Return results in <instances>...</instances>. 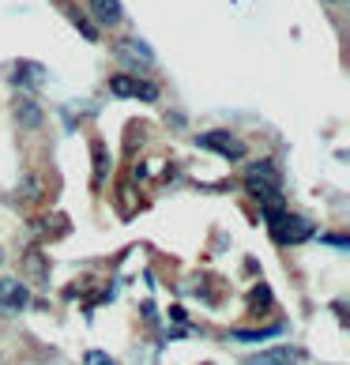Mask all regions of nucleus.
<instances>
[{
  "mask_svg": "<svg viewBox=\"0 0 350 365\" xmlns=\"http://www.w3.org/2000/svg\"><path fill=\"white\" fill-rule=\"evenodd\" d=\"M110 94H117V98H136V102H158V87L151 79H140L136 72L110 76Z\"/></svg>",
  "mask_w": 350,
  "mask_h": 365,
  "instance_id": "obj_3",
  "label": "nucleus"
},
{
  "mask_svg": "<svg viewBox=\"0 0 350 365\" xmlns=\"http://www.w3.org/2000/svg\"><path fill=\"white\" fill-rule=\"evenodd\" d=\"M91 155H94V188L105 185V143L94 140L91 143Z\"/></svg>",
  "mask_w": 350,
  "mask_h": 365,
  "instance_id": "obj_10",
  "label": "nucleus"
},
{
  "mask_svg": "<svg viewBox=\"0 0 350 365\" xmlns=\"http://www.w3.org/2000/svg\"><path fill=\"white\" fill-rule=\"evenodd\" d=\"M83 365H113V358L102 354V350H87V354H83Z\"/></svg>",
  "mask_w": 350,
  "mask_h": 365,
  "instance_id": "obj_13",
  "label": "nucleus"
},
{
  "mask_svg": "<svg viewBox=\"0 0 350 365\" xmlns=\"http://www.w3.org/2000/svg\"><path fill=\"white\" fill-rule=\"evenodd\" d=\"M0 260H4V256H0Z\"/></svg>",
  "mask_w": 350,
  "mask_h": 365,
  "instance_id": "obj_15",
  "label": "nucleus"
},
{
  "mask_svg": "<svg viewBox=\"0 0 350 365\" xmlns=\"http://www.w3.org/2000/svg\"><path fill=\"white\" fill-rule=\"evenodd\" d=\"M11 83L23 87V91H38L46 83V68L38 61H19L16 68H11Z\"/></svg>",
  "mask_w": 350,
  "mask_h": 365,
  "instance_id": "obj_7",
  "label": "nucleus"
},
{
  "mask_svg": "<svg viewBox=\"0 0 350 365\" xmlns=\"http://www.w3.org/2000/svg\"><path fill=\"white\" fill-rule=\"evenodd\" d=\"M72 23L79 26V31H83V38H87V42H94V38H98V34H94V26H91L87 19H79V16H72Z\"/></svg>",
  "mask_w": 350,
  "mask_h": 365,
  "instance_id": "obj_14",
  "label": "nucleus"
},
{
  "mask_svg": "<svg viewBox=\"0 0 350 365\" xmlns=\"http://www.w3.org/2000/svg\"><path fill=\"white\" fill-rule=\"evenodd\" d=\"M113 53L128 64V68H136V76H140V68H151V64H155L151 46L140 42V38H120V42L113 46Z\"/></svg>",
  "mask_w": 350,
  "mask_h": 365,
  "instance_id": "obj_5",
  "label": "nucleus"
},
{
  "mask_svg": "<svg viewBox=\"0 0 350 365\" xmlns=\"http://www.w3.org/2000/svg\"><path fill=\"white\" fill-rule=\"evenodd\" d=\"M245 192H252L260 200L264 215L287 207L282 204V173H279V166L272 158H260V162H252V166L245 170Z\"/></svg>",
  "mask_w": 350,
  "mask_h": 365,
  "instance_id": "obj_1",
  "label": "nucleus"
},
{
  "mask_svg": "<svg viewBox=\"0 0 350 365\" xmlns=\"http://www.w3.org/2000/svg\"><path fill=\"white\" fill-rule=\"evenodd\" d=\"M16 117H19V125H26V128H34L38 120H42V113H38V106H34L31 98H19V106H16Z\"/></svg>",
  "mask_w": 350,
  "mask_h": 365,
  "instance_id": "obj_11",
  "label": "nucleus"
},
{
  "mask_svg": "<svg viewBox=\"0 0 350 365\" xmlns=\"http://www.w3.org/2000/svg\"><path fill=\"white\" fill-rule=\"evenodd\" d=\"M31 302V294L19 279H0V313H19Z\"/></svg>",
  "mask_w": 350,
  "mask_h": 365,
  "instance_id": "obj_6",
  "label": "nucleus"
},
{
  "mask_svg": "<svg viewBox=\"0 0 350 365\" xmlns=\"http://www.w3.org/2000/svg\"><path fill=\"white\" fill-rule=\"evenodd\" d=\"M302 358V350L294 346H275V350H260V354H252L249 365H294Z\"/></svg>",
  "mask_w": 350,
  "mask_h": 365,
  "instance_id": "obj_9",
  "label": "nucleus"
},
{
  "mask_svg": "<svg viewBox=\"0 0 350 365\" xmlns=\"http://www.w3.org/2000/svg\"><path fill=\"white\" fill-rule=\"evenodd\" d=\"M196 143L204 147V151H215V155H222V158H245V143H241L237 136H230V132H222V128H211V132H200Z\"/></svg>",
  "mask_w": 350,
  "mask_h": 365,
  "instance_id": "obj_4",
  "label": "nucleus"
},
{
  "mask_svg": "<svg viewBox=\"0 0 350 365\" xmlns=\"http://www.w3.org/2000/svg\"><path fill=\"white\" fill-rule=\"evenodd\" d=\"M282 328L279 324H272V328H260V331H234V339L237 343H264V339H272V335H279Z\"/></svg>",
  "mask_w": 350,
  "mask_h": 365,
  "instance_id": "obj_12",
  "label": "nucleus"
},
{
  "mask_svg": "<svg viewBox=\"0 0 350 365\" xmlns=\"http://www.w3.org/2000/svg\"><path fill=\"white\" fill-rule=\"evenodd\" d=\"M91 16L98 19L102 26H117L120 16H125V8H120V0H87Z\"/></svg>",
  "mask_w": 350,
  "mask_h": 365,
  "instance_id": "obj_8",
  "label": "nucleus"
},
{
  "mask_svg": "<svg viewBox=\"0 0 350 365\" xmlns=\"http://www.w3.org/2000/svg\"><path fill=\"white\" fill-rule=\"evenodd\" d=\"M267 219V230H272V237L279 241V245H302V241H309L316 234L313 222L305 219V215H294V211H272V215H264Z\"/></svg>",
  "mask_w": 350,
  "mask_h": 365,
  "instance_id": "obj_2",
  "label": "nucleus"
}]
</instances>
